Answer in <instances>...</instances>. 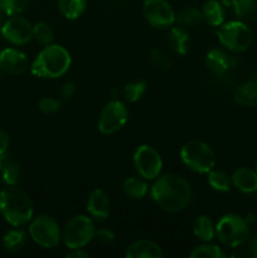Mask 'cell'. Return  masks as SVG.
Returning <instances> with one entry per match:
<instances>
[{"label": "cell", "mask_w": 257, "mask_h": 258, "mask_svg": "<svg viewBox=\"0 0 257 258\" xmlns=\"http://www.w3.org/2000/svg\"><path fill=\"white\" fill-rule=\"evenodd\" d=\"M143 12L154 28L170 27L175 22V13L166 0H144Z\"/></svg>", "instance_id": "obj_11"}, {"label": "cell", "mask_w": 257, "mask_h": 258, "mask_svg": "<svg viewBox=\"0 0 257 258\" xmlns=\"http://www.w3.org/2000/svg\"><path fill=\"white\" fill-rule=\"evenodd\" d=\"M95 224L88 217H73L66 224L63 231V241L68 248H82L90 243L95 236Z\"/></svg>", "instance_id": "obj_7"}, {"label": "cell", "mask_w": 257, "mask_h": 258, "mask_svg": "<svg viewBox=\"0 0 257 258\" xmlns=\"http://www.w3.org/2000/svg\"><path fill=\"white\" fill-rule=\"evenodd\" d=\"M233 98L238 105L244 107L257 106V82H246L238 86L234 91Z\"/></svg>", "instance_id": "obj_19"}, {"label": "cell", "mask_w": 257, "mask_h": 258, "mask_svg": "<svg viewBox=\"0 0 257 258\" xmlns=\"http://www.w3.org/2000/svg\"><path fill=\"white\" fill-rule=\"evenodd\" d=\"M8 146H9V135L5 131L0 130V154L8 151Z\"/></svg>", "instance_id": "obj_38"}, {"label": "cell", "mask_w": 257, "mask_h": 258, "mask_svg": "<svg viewBox=\"0 0 257 258\" xmlns=\"http://www.w3.org/2000/svg\"><path fill=\"white\" fill-rule=\"evenodd\" d=\"M151 197L160 208L168 212H180L191 201V188L178 174L161 176L151 188Z\"/></svg>", "instance_id": "obj_1"}, {"label": "cell", "mask_w": 257, "mask_h": 258, "mask_svg": "<svg viewBox=\"0 0 257 258\" xmlns=\"http://www.w3.org/2000/svg\"><path fill=\"white\" fill-rule=\"evenodd\" d=\"M0 70H2V68H0Z\"/></svg>", "instance_id": "obj_43"}, {"label": "cell", "mask_w": 257, "mask_h": 258, "mask_svg": "<svg viewBox=\"0 0 257 258\" xmlns=\"http://www.w3.org/2000/svg\"><path fill=\"white\" fill-rule=\"evenodd\" d=\"M256 171H257V160H256Z\"/></svg>", "instance_id": "obj_42"}, {"label": "cell", "mask_w": 257, "mask_h": 258, "mask_svg": "<svg viewBox=\"0 0 257 258\" xmlns=\"http://www.w3.org/2000/svg\"><path fill=\"white\" fill-rule=\"evenodd\" d=\"M33 38H35V40L40 44L49 45L54 39V33L47 23L40 22L33 27Z\"/></svg>", "instance_id": "obj_30"}, {"label": "cell", "mask_w": 257, "mask_h": 258, "mask_svg": "<svg viewBox=\"0 0 257 258\" xmlns=\"http://www.w3.org/2000/svg\"><path fill=\"white\" fill-rule=\"evenodd\" d=\"M30 237L35 243L45 248H53L59 243V226L50 216H39L29 226Z\"/></svg>", "instance_id": "obj_8"}, {"label": "cell", "mask_w": 257, "mask_h": 258, "mask_svg": "<svg viewBox=\"0 0 257 258\" xmlns=\"http://www.w3.org/2000/svg\"><path fill=\"white\" fill-rule=\"evenodd\" d=\"M191 258H224L226 253L216 244H203L191 251Z\"/></svg>", "instance_id": "obj_31"}, {"label": "cell", "mask_w": 257, "mask_h": 258, "mask_svg": "<svg viewBox=\"0 0 257 258\" xmlns=\"http://www.w3.org/2000/svg\"><path fill=\"white\" fill-rule=\"evenodd\" d=\"M20 180V166L17 159L8 151L0 154V181L17 185Z\"/></svg>", "instance_id": "obj_14"}, {"label": "cell", "mask_w": 257, "mask_h": 258, "mask_svg": "<svg viewBox=\"0 0 257 258\" xmlns=\"http://www.w3.org/2000/svg\"><path fill=\"white\" fill-rule=\"evenodd\" d=\"M249 244H251V246H253L254 248H257V233L254 234L253 237H252V238H251V243H249Z\"/></svg>", "instance_id": "obj_40"}, {"label": "cell", "mask_w": 257, "mask_h": 258, "mask_svg": "<svg viewBox=\"0 0 257 258\" xmlns=\"http://www.w3.org/2000/svg\"><path fill=\"white\" fill-rule=\"evenodd\" d=\"M113 238H115V236L108 229H100V231L95 232V236H93V239H96L101 244H110L113 241Z\"/></svg>", "instance_id": "obj_36"}, {"label": "cell", "mask_w": 257, "mask_h": 258, "mask_svg": "<svg viewBox=\"0 0 257 258\" xmlns=\"http://www.w3.org/2000/svg\"><path fill=\"white\" fill-rule=\"evenodd\" d=\"M87 211L96 219L103 221L110 214V199L102 189H95L88 196Z\"/></svg>", "instance_id": "obj_15"}, {"label": "cell", "mask_w": 257, "mask_h": 258, "mask_svg": "<svg viewBox=\"0 0 257 258\" xmlns=\"http://www.w3.org/2000/svg\"><path fill=\"white\" fill-rule=\"evenodd\" d=\"M27 242V234L22 229L9 231L3 238V246L9 252H18L24 247Z\"/></svg>", "instance_id": "obj_26"}, {"label": "cell", "mask_w": 257, "mask_h": 258, "mask_svg": "<svg viewBox=\"0 0 257 258\" xmlns=\"http://www.w3.org/2000/svg\"><path fill=\"white\" fill-rule=\"evenodd\" d=\"M146 90V82L144 80L134 81V82L127 83V85L123 87V97L128 102H136L138 100H140L141 96L144 95Z\"/></svg>", "instance_id": "obj_29"}, {"label": "cell", "mask_w": 257, "mask_h": 258, "mask_svg": "<svg viewBox=\"0 0 257 258\" xmlns=\"http://www.w3.org/2000/svg\"><path fill=\"white\" fill-rule=\"evenodd\" d=\"M125 254L127 258H161L163 251L154 242L148 241V239H140V241H136L130 244L126 249Z\"/></svg>", "instance_id": "obj_16"}, {"label": "cell", "mask_w": 257, "mask_h": 258, "mask_svg": "<svg viewBox=\"0 0 257 258\" xmlns=\"http://www.w3.org/2000/svg\"><path fill=\"white\" fill-rule=\"evenodd\" d=\"M202 17L212 27H219L224 22L223 4L217 0H208L202 8Z\"/></svg>", "instance_id": "obj_20"}, {"label": "cell", "mask_w": 257, "mask_h": 258, "mask_svg": "<svg viewBox=\"0 0 257 258\" xmlns=\"http://www.w3.org/2000/svg\"><path fill=\"white\" fill-rule=\"evenodd\" d=\"M60 93H62L63 98H71L76 93V85L73 82L65 83L62 87V91H60Z\"/></svg>", "instance_id": "obj_37"}, {"label": "cell", "mask_w": 257, "mask_h": 258, "mask_svg": "<svg viewBox=\"0 0 257 258\" xmlns=\"http://www.w3.org/2000/svg\"><path fill=\"white\" fill-rule=\"evenodd\" d=\"M2 34L12 44L23 45L33 38V27L24 18L13 15L3 24Z\"/></svg>", "instance_id": "obj_12"}, {"label": "cell", "mask_w": 257, "mask_h": 258, "mask_svg": "<svg viewBox=\"0 0 257 258\" xmlns=\"http://www.w3.org/2000/svg\"><path fill=\"white\" fill-rule=\"evenodd\" d=\"M202 19H203L202 12H199L196 8L181 9L178 15H175V20H178L181 25H185V27H196L201 23Z\"/></svg>", "instance_id": "obj_28"}, {"label": "cell", "mask_w": 257, "mask_h": 258, "mask_svg": "<svg viewBox=\"0 0 257 258\" xmlns=\"http://www.w3.org/2000/svg\"><path fill=\"white\" fill-rule=\"evenodd\" d=\"M208 183L214 190L221 191V193L229 191L232 185L231 178L224 171L213 170V169L208 173Z\"/></svg>", "instance_id": "obj_27"}, {"label": "cell", "mask_w": 257, "mask_h": 258, "mask_svg": "<svg viewBox=\"0 0 257 258\" xmlns=\"http://www.w3.org/2000/svg\"><path fill=\"white\" fill-rule=\"evenodd\" d=\"M0 68L9 75H20L28 68V59L20 50L7 48L0 52Z\"/></svg>", "instance_id": "obj_13"}, {"label": "cell", "mask_w": 257, "mask_h": 258, "mask_svg": "<svg viewBox=\"0 0 257 258\" xmlns=\"http://www.w3.org/2000/svg\"><path fill=\"white\" fill-rule=\"evenodd\" d=\"M206 64L208 70L216 75H223L224 72L228 71L229 66H231V59L223 50L214 48L207 53Z\"/></svg>", "instance_id": "obj_18"}, {"label": "cell", "mask_w": 257, "mask_h": 258, "mask_svg": "<svg viewBox=\"0 0 257 258\" xmlns=\"http://www.w3.org/2000/svg\"><path fill=\"white\" fill-rule=\"evenodd\" d=\"M0 213L12 226H24L33 217V203L24 191L9 185L0 191Z\"/></svg>", "instance_id": "obj_2"}, {"label": "cell", "mask_w": 257, "mask_h": 258, "mask_svg": "<svg viewBox=\"0 0 257 258\" xmlns=\"http://www.w3.org/2000/svg\"><path fill=\"white\" fill-rule=\"evenodd\" d=\"M127 108L122 102L113 100L103 107L98 120V130L106 135L117 133L127 121Z\"/></svg>", "instance_id": "obj_10"}, {"label": "cell", "mask_w": 257, "mask_h": 258, "mask_svg": "<svg viewBox=\"0 0 257 258\" xmlns=\"http://www.w3.org/2000/svg\"><path fill=\"white\" fill-rule=\"evenodd\" d=\"M232 257L236 258H257V248H254L253 246H247L242 247V248L236 249V251L232 253Z\"/></svg>", "instance_id": "obj_35"}, {"label": "cell", "mask_w": 257, "mask_h": 258, "mask_svg": "<svg viewBox=\"0 0 257 258\" xmlns=\"http://www.w3.org/2000/svg\"><path fill=\"white\" fill-rule=\"evenodd\" d=\"M232 184L242 193L257 191V171L248 168H238L232 174Z\"/></svg>", "instance_id": "obj_17"}, {"label": "cell", "mask_w": 257, "mask_h": 258, "mask_svg": "<svg viewBox=\"0 0 257 258\" xmlns=\"http://www.w3.org/2000/svg\"><path fill=\"white\" fill-rule=\"evenodd\" d=\"M183 163L196 173H209L216 166V154L212 148L202 141H189L181 148Z\"/></svg>", "instance_id": "obj_5"}, {"label": "cell", "mask_w": 257, "mask_h": 258, "mask_svg": "<svg viewBox=\"0 0 257 258\" xmlns=\"http://www.w3.org/2000/svg\"><path fill=\"white\" fill-rule=\"evenodd\" d=\"M134 165L146 180L158 178L163 168V160L158 151L149 145H141L134 154Z\"/></svg>", "instance_id": "obj_9"}, {"label": "cell", "mask_w": 257, "mask_h": 258, "mask_svg": "<svg viewBox=\"0 0 257 258\" xmlns=\"http://www.w3.org/2000/svg\"><path fill=\"white\" fill-rule=\"evenodd\" d=\"M87 0H58V8L67 19H77L85 12Z\"/></svg>", "instance_id": "obj_23"}, {"label": "cell", "mask_w": 257, "mask_h": 258, "mask_svg": "<svg viewBox=\"0 0 257 258\" xmlns=\"http://www.w3.org/2000/svg\"><path fill=\"white\" fill-rule=\"evenodd\" d=\"M222 4L232 8L237 17L247 18L256 10L257 0H222Z\"/></svg>", "instance_id": "obj_25"}, {"label": "cell", "mask_w": 257, "mask_h": 258, "mask_svg": "<svg viewBox=\"0 0 257 258\" xmlns=\"http://www.w3.org/2000/svg\"><path fill=\"white\" fill-rule=\"evenodd\" d=\"M150 59L153 60L154 64L160 70H169L170 68V59H169L168 55L160 49H153L150 52Z\"/></svg>", "instance_id": "obj_33"}, {"label": "cell", "mask_w": 257, "mask_h": 258, "mask_svg": "<svg viewBox=\"0 0 257 258\" xmlns=\"http://www.w3.org/2000/svg\"><path fill=\"white\" fill-rule=\"evenodd\" d=\"M60 108V101L53 97H44L39 101V110L44 113H54Z\"/></svg>", "instance_id": "obj_34"}, {"label": "cell", "mask_w": 257, "mask_h": 258, "mask_svg": "<svg viewBox=\"0 0 257 258\" xmlns=\"http://www.w3.org/2000/svg\"><path fill=\"white\" fill-rule=\"evenodd\" d=\"M216 234L222 244L236 248L249 238L248 223L237 214H226L217 223Z\"/></svg>", "instance_id": "obj_4"}, {"label": "cell", "mask_w": 257, "mask_h": 258, "mask_svg": "<svg viewBox=\"0 0 257 258\" xmlns=\"http://www.w3.org/2000/svg\"><path fill=\"white\" fill-rule=\"evenodd\" d=\"M30 0H0V8L9 17L24 12L29 5Z\"/></svg>", "instance_id": "obj_32"}, {"label": "cell", "mask_w": 257, "mask_h": 258, "mask_svg": "<svg viewBox=\"0 0 257 258\" xmlns=\"http://www.w3.org/2000/svg\"><path fill=\"white\" fill-rule=\"evenodd\" d=\"M193 232L201 241L209 242L216 234V228L207 216H199L193 222Z\"/></svg>", "instance_id": "obj_22"}, {"label": "cell", "mask_w": 257, "mask_h": 258, "mask_svg": "<svg viewBox=\"0 0 257 258\" xmlns=\"http://www.w3.org/2000/svg\"><path fill=\"white\" fill-rule=\"evenodd\" d=\"M88 256H90V254H88L87 252L83 251L82 248H73L71 249V252H68V253L66 254L67 258H86Z\"/></svg>", "instance_id": "obj_39"}, {"label": "cell", "mask_w": 257, "mask_h": 258, "mask_svg": "<svg viewBox=\"0 0 257 258\" xmlns=\"http://www.w3.org/2000/svg\"><path fill=\"white\" fill-rule=\"evenodd\" d=\"M71 67V54L62 45L49 44L32 63V73L40 78L62 77Z\"/></svg>", "instance_id": "obj_3"}, {"label": "cell", "mask_w": 257, "mask_h": 258, "mask_svg": "<svg viewBox=\"0 0 257 258\" xmlns=\"http://www.w3.org/2000/svg\"><path fill=\"white\" fill-rule=\"evenodd\" d=\"M4 15H7V14H5L4 10H3L2 8H0V25H2L3 20H4Z\"/></svg>", "instance_id": "obj_41"}, {"label": "cell", "mask_w": 257, "mask_h": 258, "mask_svg": "<svg viewBox=\"0 0 257 258\" xmlns=\"http://www.w3.org/2000/svg\"><path fill=\"white\" fill-rule=\"evenodd\" d=\"M168 43L171 50L178 54H186L190 48V38L188 33L181 28H173L169 32Z\"/></svg>", "instance_id": "obj_21"}, {"label": "cell", "mask_w": 257, "mask_h": 258, "mask_svg": "<svg viewBox=\"0 0 257 258\" xmlns=\"http://www.w3.org/2000/svg\"><path fill=\"white\" fill-rule=\"evenodd\" d=\"M217 35L227 49L236 53L247 50L252 43V33L249 28L244 23L237 20L219 25Z\"/></svg>", "instance_id": "obj_6"}, {"label": "cell", "mask_w": 257, "mask_h": 258, "mask_svg": "<svg viewBox=\"0 0 257 258\" xmlns=\"http://www.w3.org/2000/svg\"><path fill=\"white\" fill-rule=\"evenodd\" d=\"M148 184L140 178H127L122 183V190L133 199H141L148 193Z\"/></svg>", "instance_id": "obj_24"}]
</instances>
